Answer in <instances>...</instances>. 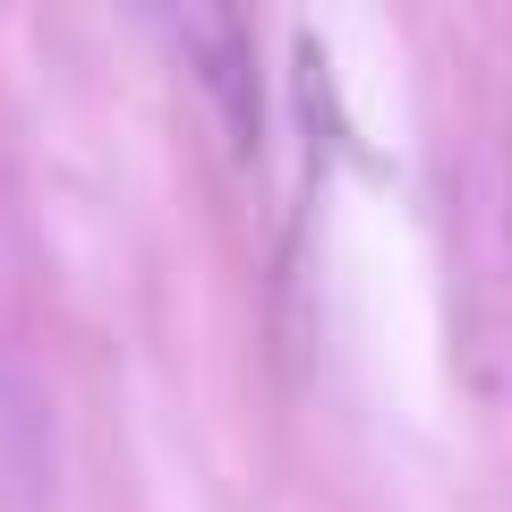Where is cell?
Returning a JSON list of instances; mask_svg holds the SVG:
<instances>
[{
  "label": "cell",
  "mask_w": 512,
  "mask_h": 512,
  "mask_svg": "<svg viewBox=\"0 0 512 512\" xmlns=\"http://www.w3.org/2000/svg\"><path fill=\"white\" fill-rule=\"evenodd\" d=\"M163 35L180 43L188 77L214 94L222 128L248 146L256 137V43H248V26H239L231 9H163Z\"/></svg>",
  "instance_id": "obj_1"
}]
</instances>
